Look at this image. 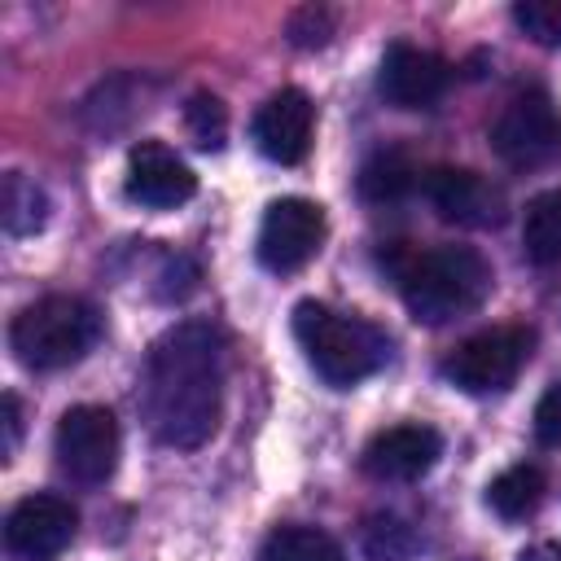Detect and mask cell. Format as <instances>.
Instances as JSON below:
<instances>
[{"label":"cell","mask_w":561,"mask_h":561,"mask_svg":"<svg viewBox=\"0 0 561 561\" xmlns=\"http://www.w3.org/2000/svg\"><path fill=\"white\" fill-rule=\"evenodd\" d=\"M0 224H4L9 237H31L48 224V197L31 175H22V171L4 175V184H0Z\"/></svg>","instance_id":"e0dca14e"},{"label":"cell","mask_w":561,"mask_h":561,"mask_svg":"<svg viewBox=\"0 0 561 561\" xmlns=\"http://www.w3.org/2000/svg\"><path fill=\"white\" fill-rule=\"evenodd\" d=\"M259 561H346V557L342 543L320 526H276L263 539Z\"/></svg>","instance_id":"ac0fdd59"},{"label":"cell","mask_w":561,"mask_h":561,"mask_svg":"<svg viewBox=\"0 0 561 561\" xmlns=\"http://www.w3.org/2000/svg\"><path fill=\"white\" fill-rule=\"evenodd\" d=\"M438 456H443L438 430L421 425V421H408V425H390V430L373 434L359 465L377 482H416L438 465Z\"/></svg>","instance_id":"7c38bea8"},{"label":"cell","mask_w":561,"mask_h":561,"mask_svg":"<svg viewBox=\"0 0 561 561\" xmlns=\"http://www.w3.org/2000/svg\"><path fill=\"white\" fill-rule=\"evenodd\" d=\"M535 438L543 447H561V377L535 403Z\"/></svg>","instance_id":"cb8c5ba5"},{"label":"cell","mask_w":561,"mask_h":561,"mask_svg":"<svg viewBox=\"0 0 561 561\" xmlns=\"http://www.w3.org/2000/svg\"><path fill=\"white\" fill-rule=\"evenodd\" d=\"M517 561H561V548H557V543H535V548H526Z\"/></svg>","instance_id":"484cf974"},{"label":"cell","mask_w":561,"mask_h":561,"mask_svg":"<svg viewBox=\"0 0 561 561\" xmlns=\"http://www.w3.org/2000/svg\"><path fill=\"white\" fill-rule=\"evenodd\" d=\"M530 351H535V333L526 324L482 329V333L465 337L443 359V377L465 394H495V390H508L517 381Z\"/></svg>","instance_id":"5b68a950"},{"label":"cell","mask_w":561,"mask_h":561,"mask_svg":"<svg viewBox=\"0 0 561 561\" xmlns=\"http://www.w3.org/2000/svg\"><path fill=\"white\" fill-rule=\"evenodd\" d=\"M79 513L61 495H26L4 517V548L18 561H57L75 539Z\"/></svg>","instance_id":"9c48e42d"},{"label":"cell","mask_w":561,"mask_h":561,"mask_svg":"<svg viewBox=\"0 0 561 561\" xmlns=\"http://www.w3.org/2000/svg\"><path fill=\"white\" fill-rule=\"evenodd\" d=\"M451 83V66L421 44H390L377 66V88L394 110H434Z\"/></svg>","instance_id":"30bf717a"},{"label":"cell","mask_w":561,"mask_h":561,"mask_svg":"<svg viewBox=\"0 0 561 561\" xmlns=\"http://www.w3.org/2000/svg\"><path fill=\"white\" fill-rule=\"evenodd\" d=\"M324 245V206L307 202V197H280L263 210L259 224V241L254 254L267 272L289 276L298 267H307Z\"/></svg>","instance_id":"ba28073f"},{"label":"cell","mask_w":561,"mask_h":561,"mask_svg":"<svg viewBox=\"0 0 561 561\" xmlns=\"http://www.w3.org/2000/svg\"><path fill=\"white\" fill-rule=\"evenodd\" d=\"M18 438H22V399L9 390L4 394V456L18 451Z\"/></svg>","instance_id":"d4e9b609"},{"label":"cell","mask_w":561,"mask_h":561,"mask_svg":"<svg viewBox=\"0 0 561 561\" xmlns=\"http://www.w3.org/2000/svg\"><path fill=\"white\" fill-rule=\"evenodd\" d=\"M513 22L543 48H561V0H522L513 4Z\"/></svg>","instance_id":"7402d4cb"},{"label":"cell","mask_w":561,"mask_h":561,"mask_svg":"<svg viewBox=\"0 0 561 561\" xmlns=\"http://www.w3.org/2000/svg\"><path fill=\"white\" fill-rule=\"evenodd\" d=\"M118 421L110 408L101 403H79L70 408L61 421H57V434H53V451H57V465L66 478L83 482V486H101L114 465H118Z\"/></svg>","instance_id":"8992f818"},{"label":"cell","mask_w":561,"mask_h":561,"mask_svg":"<svg viewBox=\"0 0 561 561\" xmlns=\"http://www.w3.org/2000/svg\"><path fill=\"white\" fill-rule=\"evenodd\" d=\"M294 337H298L307 364L329 386H355L390 359V337L377 324L333 311L316 298H302L294 307Z\"/></svg>","instance_id":"3957f363"},{"label":"cell","mask_w":561,"mask_h":561,"mask_svg":"<svg viewBox=\"0 0 561 561\" xmlns=\"http://www.w3.org/2000/svg\"><path fill=\"white\" fill-rule=\"evenodd\" d=\"M96 337H101V311L79 294L35 298L9 324L13 355L35 373H53V368L79 364L96 346Z\"/></svg>","instance_id":"277c9868"},{"label":"cell","mask_w":561,"mask_h":561,"mask_svg":"<svg viewBox=\"0 0 561 561\" xmlns=\"http://www.w3.org/2000/svg\"><path fill=\"white\" fill-rule=\"evenodd\" d=\"M311 131H316V105L302 88H280L272 92L254 123H250V136H254V149L267 158V162H280V167H298L311 149Z\"/></svg>","instance_id":"8fae6325"},{"label":"cell","mask_w":561,"mask_h":561,"mask_svg":"<svg viewBox=\"0 0 561 561\" xmlns=\"http://www.w3.org/2000/svg\"><path fill=\"white\" fill-rule=\"evenodd\" d=\"M224 329L210 320L171 324L145 355L140 412L162 447H202L224 408Z\"/></svg>","instance_id":"6da1fadb"},{"label":"cell","mask_w":561,"mask_h":561,"mask_svg":"<svg viewBox=\"0 0 561 561\" xmlns=\"http://www.w3.org/2000/svg\"><path fill=\"white\" fill-rule=\"evenodd\" d=\"M184 127L193 136L197 149H224V136H228V110L219 96L210 92H193L188 105H184Z\"/></svg>","instance_id":"44dd1931"},{"label":"cell","mask_w":561,"mask_h":561,"mask_svg":"<svg viewBox=\"0 0 561 561\" xmlns=\"http://www.w3.org/2000/svg\"><path fill=\"white\" fill-rule=\"evenodd\" d=\"M430 206L460 228H491L504 219V193L469 167H434L421 180Z\"/></svg>","instance_id":"5bb4252c"},{"label":"cell","mask_w":561,"mask_h":561,"mask_svg":"<svg viewBox=\"0 0 561 561\" xmlns=\"http://www.w3.org/2000/svg\"><path fill=\"white\" fill-rule=\"evenodd\" d=\"M416 184H421V180H416V167H412L399 149H386V153L368 158L364 171H359V193H364L368 202H399V197H408Z\"/></svg>","instance_id":"d6986e66"},{"label":"cell","mask_w":561,"mask_h":561,"mask_svg":"<svg viewBox=\"0 0 561 561\" xmlns=\"http://www.w3.org/2000/svg\"><path fill=\"white\" fill-rule=\"evenodd\" d=\"M364 552L368 561H408L416 552V530L394 513H377L364 526Z\"/></svg>","instance_id":"ffe728a7"},{"label":"cell","mask_w":561,"mask_h":561,"mask_svg":"<svg viewBox=\"0 0 561 561\" xmlns=\"http://www.w3.org/2000/svg\"><path fill=\"white\" fill-rule=\"evenodd\" d=\"M333 26H337V18H333L329 9L307 4V9H294V13H289L285 35H289V44H294V48H324V44H329V35H333Z\"/></svg>","instance_id":"603a6c76"},{"label":"cell","mask_w":561,"mask_h":561,"mask_svg":"<svg viewBox=\"0 0 561 561\" xmlns=\"http://www.w3.org/2000/svg\"><path fill=\"white\" fill-rule=\"evenodd\" d=\"M394 285L403 307L421 324H451L478 311L495 285L491 263L473 245H434V250H394Z\"/></svg>","instance_id":"7a4b0ae2"},{"label":"cell","mask_w":561,"mask_h":561,"mask_svg":"<svg viewBox=\"0 0 561 561\" xmlns=\"http://www.w3.org/2000/svg\"><path fill=\"white\" fill-rule=\"evenodd\" d=\"M197 193V175L188 162L162 140H140L127 153V197L149 210H175Z\"/></svg>","instance_id":"4fadbf2b"},{"label":"cell","mask_w":561,"mask_h":561,"mask_svg":"<svg viewBox=\"0 0 561 561\" xmlns=\"http://www.w3.org/2000/svg\"><path fill=\"white\" fill-rule=\"evenodd\" d=\"M548 495V473L539 465H513L500 478H491L486 486V504L504 517V522H522L530 517Z\"/></svg>","instance_id":"9a60e30c"},{"label":"cell","mask_w":561,"mask_h":561,"mask_svg":"<svg viewBox=\"0 0 561 561\" xmlns=\"http://www.w3.org/2000/svg\"><path fill=\"white\" fill-rule=\"evenodd\" d=\"M522 245H526V259L539 267L561 263V188H548V193L526 202Z\"/></svg>","instance_id":"2e32d148"},{"label":"cell","mask_w":561,"mask_h":561,"mask_svg":"<svg viewBox=\"0 0 561 561\" xmlns=\"http://www.w3.org/2000/svg\"><path fill=\"white\" fill-rule=\"evenodd\" d=\"M491 149L517 171H535L561 158V114L548 92H522L504 105L491 127Z\"/></svg>","instance_id":"52a82bcc"}]
</instances>
